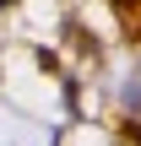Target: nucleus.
<instances>
[{
	"mask_svg": "<svg viewBox=\"0 0 141 146\" xmlns=\"http://www.w3.org/2000/svg\"><path fill=\"white\" fill-rule=\"evenodd\" d=\"M5 5H16V0H0V11H5Z\"/></svg>",
	"mask_w": 141,
	"mask_h": 146,
	"instance_id": "f257e3e1",
	"label": "nucleus"
}]
</instances>
